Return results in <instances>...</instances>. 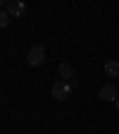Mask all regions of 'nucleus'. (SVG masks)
<instances>
[{"label":"nucleus","mask_w":119,"mask_h":134,"mask_svg":"<svg viewBox=\"0 0 119 134\" xmlns=\"http://www.w3.org/2000/svg\"><path fill=\"white\" fill-rule=\"evenodd\" d=\"M26 62H29L31 67H41V65L45 62V48H43V46H33L29 53H26Z\"/></svg>","instance_id":"obj_1"},{"label":"nucleus","mask_w":119,"mask_h":134,"mask_svg":"<svg viewBox=\"0 0 119 134\" xmlns=\"http://www.w3.org/2000/svg\"><path fill=\"white\" fill-rule=\"evenodd\" d=\"M69 93H72V84H69V81L60 79V81L53 84V98H55V100H67V98H69Z\"/></svg>","instance_id":"obj_2"},{"label":"nucleus","mask_w":119,"mask_h":134,"mask_svg":"<svg viewBox=\"0 0 119 134\" xmlns=\"http://www.w3.org/2000/svg\"><path fill=\"white\" fill-rule=\"evenodd\" d=\"M98 98L105 100V103H114V100L119 98V96H117V86H114V84H105V86H100Z\"/></svg>","instance_id":"obj_3"},{"label":"nucleus","mask_w":119,"mask_h":134,"mask_svg":"<svg viewBox=\"0 0 119 134\" xmlns=\"http://www.w3.org/2000/svg\"><path fill=\"white\" fill-rule=\"evenodd\" d=\"M3 10L10 17H19L24 12V3H22V0H5V3H3Z\"/></svg>","instance_id":"obj_4"},{"label":"nucleus","mask_w":119,"mask_h":134,"mask_svg":"<svg viewBox=\"0 0 119 134\" xmlns=\"http://www.w3.org/2000/svg\"><path fill=\"white\" fill-rule=\"evenodd\" d=\"M57 72H60V77L64 79V81H72L76 74H74V67L69 65V62H60V67H57Z\"/></svg>","instance_id":"obj_5"},{"label":"nucleus","mask_w":119,"mask_h":134,"mask_svg":"<svg viewBox=\"0 0 119 134\" xmlns=\"http://www.w3.org/2000/svg\"><path fill=\"white\" fill-rule=\"evenodd\" d=\"M105 72H107L110 79H117V77H119V60H110V62L105 65Z\"/></svg>","instance_id":"obj_6"},{"label":"nucleus","mask_w":119,"mask_h":134,"mask_svg":"<svg viewBox=\"0 0 119 134\" xmlns=\"http://www.w3.org/2000/svg\"><path fill=\"white\" fill-rule=\"evenodd\" d=\"M10 19H12V17H10V14L5 12V10L0 12V26H7V24H10Z\"/></svg>","instance_id":"obj_7"},{"label":"nucleus","mask_w":119,"mask_h":134,"mask_svg":"<svg viewBox=\"0 0 119 134\" xmlns=\"http://www.w3.org/2000/svg\"><path fill=\"white\" fill-rule=\"evenodd\" d=\"M114 108H117V113H119V98H117V100H114Z\"/></svg>","instance_id":"obj_8"}]
</instances>
